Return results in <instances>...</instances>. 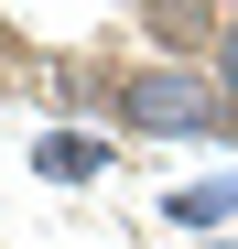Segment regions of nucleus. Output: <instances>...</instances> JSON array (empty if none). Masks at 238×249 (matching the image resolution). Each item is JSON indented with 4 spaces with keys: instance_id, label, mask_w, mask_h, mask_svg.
<instances>
[{
    "instance_id": "obj_2",
    "label": "nucleus",
    "mask_w": 238,
    "mask_h": 249,
    "mask_svg": "<svg viewBox=\"0 0 238 249\" xmlns=\"http://www.w3.org/2000/svg\"><path fill=\"white\" fill-rule=\"evenodd\" d=\"M108 162H119V152H108L98 130H44V141H33V174H44V184H98Z\"/></svg>"
},
{
    "instance_id": "obj_3",
    "label": "nucleus",
    "mask_w": 238,
    "mask_h": 249,
    "mask_svg": "<svg viewBox=\"0 0 238 249\" xmlns=\"http://www.w3.org/2000/svg\"><path fill=\"white\" fill-rule=\"evenodd\" d=\"M163 217H173V228H195V238L238 228V174H206V184H173V195H163Z\"/></svg>"
},
{
    "instance_id": "obj_5",
    "label": "nucleus",
    "mask_w": 238,
    "mask_h": 249,
    "mask_svg": "<svg viewBox=\"0 0 238 249\" xmlns=\"http://www.w3.org/2000/svg\"><path fill=\"white\" fill-rule=\"evenodd\" d=\"M0 65H11V22H0Z\"/></svg>"
},
{
    "instance_id": "obj_1",
    "label": "nucleus",
    "mask_w": 238,
    "mask_h": 249,
    "mask_svg": "<svg viewBox=\"0 0 238 249\" xmlns=\"http://www.w3.org/2000/svg\"><path fill=\"white\" fill-rule=\"evenodd\" d=\"M108 119L130 141H227L238 130V108L217 98V76L206 65H163V54L108 76Z\"/></svg>"
},
{
    "instance_id": "obj_4",
    "label": "nucleus",
    "mask_w": 238,
    "mask_h": 249,
    "mask_svg": "<svg viewBox=\"0 0 238 249\" xmlns=\"http://www.w3.org/2000/svg\"><path fill=\"white\" fill-rule=\"evenodd\" d=\"M206 76H217V98L238 108V11H227V33H217V54H206Z\"/></svg>"
}]
</instances>
